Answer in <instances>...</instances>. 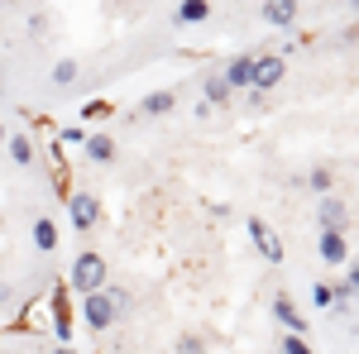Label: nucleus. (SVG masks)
I'll use <instances>...</instances> for the list:
<instances>
[{"label": "nucleus", "mask_w": 359, "mask_h": 354, "mask_svg": "<svg viewBox=\"0 0 359 354\" xmlns=\"http://www.w3.org/2000/svg\"><path fill=\"white\" fill-rule=\"evenodd\" d=\"M283 354H311V350H306L302 335H287V340H283Z\"/></svg>", "instance_id": "nucleus-21"}, {"label": "nucleus", "mask_w": 359, "mask_h": 354, "mask_svg": "<svg viewBox=\"0 0 359 354\" xmlns=\"http://www.w3.org/2000/svg\"><path fill=\"white\" fill-rule=\"evenodd\" d=\"M350 10H355V15H359V0H350Z\"/></svg>", "instance_id": "nucleus-26"}, {"label": "nucleus", "mask_w": 359, "mask_h": 354, "mask_svg": "<svg viewBox=\"0 0 359 354\" xmlns=\"http://www.w3.org/2000/svg\"><path fill=\"white\" fill-rule=\"evenodd\" d=\"M249 72H254V57H235V62L225 67V82H230V91H235V86H249Z\"/></svg>", "instance_id": "nucleus-15"}, {"label": "nucleus", "mask_w": 359, "mask_h": 354, "mask_svg": "<svg viewBox=\"0 0 359 354\" xmlns=\"http://www.w3.org/2000/svg\"><path fill=\"white\" fill-rule=\"evenodd\" d=\"M34 249H43V254H53V249H57V225L48 216L34 220Z\"/></svg>", "instance_id": "nucleus-12"}, {"label": "nucleus", "mask_w": 359, "mask_h": 354, "mask_svg": "<svg viewBox=\"0 0 359 354\" xmlns=\"http://www.w3.org/2000/svg\"><path fill=\"white\" fill-rule=\"evenodd\" d=\"M0 144H5V125H0Z\"/></svg>", "instance_id": "nucleus-28"}, {"label": "nucleus", "mask_w": 359, "mask_h": 354, "mask_svg": "<svg viewBox=\"0 0 359 354\" xmlns=\"http://www.w3.org/2000/svg\"><path fill=\"white\" fill-rule=\"evenodd\" d=\"M67 216H72V225L86 235V230H96V220H101V201H96L91 191H72V196H67Z\"/></svg>", "instance_id": "nucleus-3"}, {"label": "nucleus", "mask_w": 359, "mask_h": 354, "mask_svg": "<svg viewBox=\"0 0 359 354\" xmlns=\"http://www.w3.org/2000/svg\"><path fill=\"white\" fill-rule=\"evenodd\" d=\"M249 240L259 245V254H264L269 264H283V240H278V235H273V230H269L259 216H249Z\"/></svg>", "instance_id": "nucleus-5"}, {"label": "nucleus", "mask_w": 359, "mask_h": 354, "mask_svg": "<svg viewBox=\"0 0 359 354\" xmlns=\"http://www.w3.org/2000/svg\"><path fill=\"white\" fill-rule=\"evenodd\" d=\"M273 316H278V321H283L287 330H292V335H302V330H306V316H297V306H292L287 297H278V301H273Z\"/></svg>", "instance_id": "nucleus-9"}, {"label": "nucleus", "mask_w": 359, "mask_h": 354, "mask_svg": "<svg viewBox=\"0 0 359 354\" xmlns=\"http://www.w3.org/2000/svg\"><path fill=\"white\" fill-rule=\"evenodd\" d=\"M206 101L225 106V101H230V82H225V77H211V82H206Z\"/></svg>", "instance_id": "nucleus-17"}, {"label": "nucleus", "mask_w": 359, "mask_h": 354, "mask_svg": "<svg viewBox=\"0 0 359 354\" xmlns=\"http://www.w3.org/2000/svg\"><path fill=\"white\" fill-rule=\"evenodd\" d=\"M311 297H316V306H331V282H316V292H311Z\"/></svg>", "instance_id": "nucleus-24"}, {"label": "nucleus", "mask_w": 359, "mask_h": 354, "mask_svg": "<svg viewBox=\"0 0 359 354\" xmlns=\"http://www.w3.org/2000/svg\"><path fill=\"white\" fill-rule=\"evenodd\" d=\"M57 354H77V350H67V345H62V350H57Z\"/></svg>", "instance_id": "nucleus-27"}, {"label": "nucleus", "mask_w": 359, "mask_h": 354, "mask_svg": "<svg viewBox=\"0 0 359 354\" xmlns=\"http://www.w3.org/2000/svg\"><path fill=\"white\" fill-rule=\"evenodd\" d=\"M264 20L278 25V29H287L297 20V0H264Z\"/></svg>", "instance_id": "nucleus-7"}, {"label": "nucleus", "mask_w": 359, "mask_h": 354, "mask_svg": "<svg viewBox=\"0 0 359 354\" xmlns=\"http://www.w3.org/2000/svg\"><path fill=\"white\" fill-rule=\"evenodd\" d=\"M5 149H10V158L25 168V163H34V144H29V135H5Z\"/></svg>", "instance_id": "nucleus-13"}, {"label": "nucleus", "mask_w": 359, "mask_h": 354, "mask_svg": "<svg viewBox=\"0 0 359 354\" xmlns=\"http://www.w3.org/2000/svg\"><path fill=\"white\" fill-rule=\"evenodd\" d=\"M82 316H86V326H91V330H111L115 321H120V316H115V297H111V287H101V292H86Z\"/></svg>", "instance_id": "nucleus-2"}, {"label": "nucleus", "mask_w": 359, "mask_h": 354, "mask_svg": "<svg viewBox=\"0 0 359 354\" xmlns=\"http://www.w3.org/2000/svg\"><path fill=\"white\" fill-rule=\"evenodd\" d=\"M316 220H321V230H340V225H345V206H340L335 196H326V201L316 206Z\"/></svg>", "instance_id": "nucleus-10"}, {"label": "nucleus", "mask_w": 359, "mask_h": 354, "mask_svg": "<svg viewBox=\"0 0 359 354\" xmlns=\"http://www.w3.org/2000/svg\"><path fill=\"white\" fill-rule=\"evenodd\" d=\"M177 354H201V335H177Z\"/></svg>", "instance_id": "nucleus-20"}, {"label": "nucleus", "mask_w": 359, "mask_h": 354, "mask_svg": "<svg viewBox=\"0 0 359 354\" xmlns=\"http://www.w3.org/2000/svg\"><path fill=\"white\" fill-rule=\"evenodd\" d=\"M306 182H311V187H316V191H326V187H331V172H326V168H316V172H311Z\"/></svg>", "instance_id": "nucleus-23"}, {"label": "nucleus", "mask_w": 359, "mask_h": 354, "mask_svg": "<svg viewBox=\"0 0 359 354\" xmlns=\"http://www.w3.org/2000/svg\"><path fill=\"white\" fill-rule=\"evenodd\" d=\"M345 287H350V297L359 301V264H355V268H350V278H345Z\"/></svg>", "instance_id": "nucleus-25"}, {"label": "nucleus", "mask_w": 359, "mask_h": 354, "mask_svg": "<svg viewBox=\"0 0 359 354\" xmlns=\"http://www.w3.org/2000/svg\"><path fill=\"white\" fill-rule=\"evenodd\" d=\"M111 297H115V316H130V311H135V297H130L125 287H111Z\"/></svg>", "instance_id": "nucleus-18"}, {"label": "nucleus", "mask_w": 359, "mask_h": 354, "mask_svg": "<svg viewBox=\"0 0 359 354\" xmlns=\"http://www.w3.org/2000/svg\"><path fill=\"white\" fill-rule=\"evenodd\" d=\"M77 82V62L72 57H57L53 62V86H72Z\"/></svg>", "instance_id": "nucleus-16"}, {"label": "nucleus", "mask_w": 359, "mask_h": 354, "mask_svg": "<svg viewBox=\"0 0 359 354\" xmlns=\"http://www.w3.org/2000/svg\"><path fill=\"white\" fill-rule=\"evenodd\" d=\"M206 15H211L206 0H182V5H177V25H201Z\"/></svg>", "instance_id": "nucleus-14"}, {"label": "nucleus", "mask_w": 359, "mask_h": 354, "mask_svg": "<svg viewBox=\"0 0 359 354\" xmlns=\"http://www.w3.org/2000/svg\"><path fill=\"white\" fill-rule=\"evenodd\" d=\"M283 72H287V67H283V57H278V53H264V57H254L249 86H254V91H273V86L283 82Z\"/></svg>", "instance_id": "nucleus-4"}, {"label": "nucleus", "mask_w": 359, "mask_h": 354, "mask_svg": "<svg viewBox=\"0 0 359 354\" xmlns=\"http://www.w3.org/2000/svg\"><path fill=\"white\" fill-rule=\"evenodd\" d=\"M86 158H91V163H111L115 158V139L111 135H91L86 139Z\"/></svg>", "instance_id": "nucleus-11"}, {"label": "nucleus", "mask_w": 359, "mask_h": 354, "mask_svg": "<svg viewBox=\"0 0 359 354\" xmlns=\"http://www.w3.org/2000/svg\"><path fill=\"white\" fill-rule=\"evenodd\" d=\"M172 101H177L172 91H154V96H144V101H139V115H144V120H154V115H168V110H172Z\"/></svg>", "instance_id": "nucleus-8"}, {"label": "nucleus", "mask_w": 359, "mask_h": 354, "mask_svg": "<svg viewBox=\"0 0 359 354\" xmlns=\"http://www.w3.org/2000/svg\"><path fill=\"white\" fill-rule=\"evenodd\" d=\"M350 301H355V297H350V287H345V282H335V287H331V306H335V311H345Z\"/></svg>", "instance_id": "nucleus-19"}, {"label": "nucleus", "mask_w": 359, "mask_h": 354, "mask_svg": "<svg viewBox=\"0 0 359 354\" xmlns=\"http://www.w3.org/2000/svg\"><path fill=\"white\" fill-rule=\"evenodd\" d=\"M72 287L77 292H101L106 287V259L96 254V249H86V254H77V264H72Z\"/></svg>", "instance_id": "nucleus-1"}, {"label": "nucleus", "mask_w": 359, "mask_h": 354, "mask_svg": "<svg viewBox=\"0 0 359 354\" xmlns=\"http://www.w3.org/2000/svg\"><path fill=\"white\" fill-rule=\"evenodd\" d=\"M316 254H321L326 264H345V259H350V245H345V235H340V230H321Z\"/></svg>", "instance_id": "nucleus-6"}, {"label": "nucleus", "mask_w": 359, "mask_h": 354, "mask_svg": "<svg viewBox=\"0 0 359 354\" xmlns=\"http://www.w3.org/2000/svg\"><path fill=\"white\" fill-rule=\"evenodd\" d=\"M82 115H86V120H101V115H111V106H106V101H86Z\"/></svg>", "instance_id": "nucleus-22"}]
</instances>
